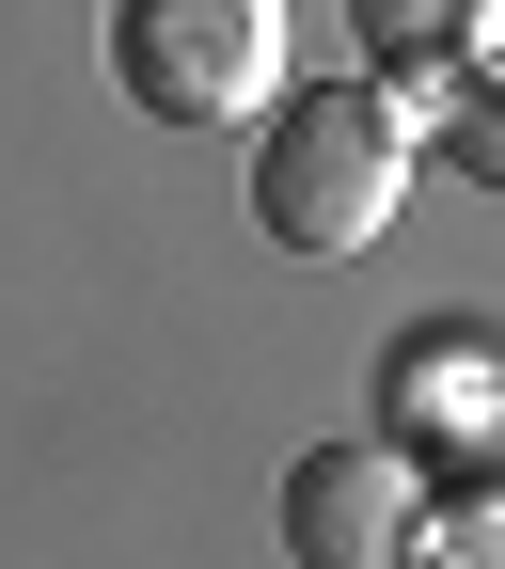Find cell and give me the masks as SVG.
<instances>
[{
	"mask_svg": "<svg viewBox=\"0 0 505 569\" xmlns=\"http://www.w3.org/2000/svg\"><path fill=\"white\" fill-rule=\"evenodd\" d=\"M395 190H411V127L380 80H316V96H269L253 142V222L284 253H364L395 238Z\"/></svg>",
	"mask_w": 505,
	"mask_h": 569,
	"instance_id": "obj_1",
	"label": "cell"
},
{
	"mask_svg": "<svg viewBox=\"0 0 505 569\" xmlns=\"http://www.w3.org/2000/svg\"><path fill=\"white\" fill-rule=\"evenodd\" d=\"M111 80L159 127H253L284 96V0H111Z\"/></svg>",
	"mask_w": 505,
	"mask_h": 569,
	"instance_id": "obj_2",
	"label": "cell"
},
{
	"mask_svg": "<svg viewBox=\"0 0 505 569\" xmlns=\"http://www.w3.org/2000/svg\"><path fill=\"white\" fill-rule=\"evenodd\" d=\"M284 553H301V569H411L426 553V507H411L395 443H316L301 475H284Z\"/></svg>",
	"mask_w": 505,
	"mask_h": 569,
	"instance_id": "obj_3",
	"label": "cell"
},
{
	"mask_svg": "<svg viewBox=\"0 0 505 569\" xmlns=\"http://www.w3.org/2000/svg\"><path fill=\"white\" fill-rule=\"evenodd\" d=\"M474 0H347V32H364V63H443Z\"/></svg>",
	"mask_w": 505,
	"mask_h": 569,
	"instance_id": "obj_4",
	"label": "cell"
},
{
	"mask_svg": "<svg viewBox=\"0 0 505 569\" xmlns=\"http://www.w3.org/2000/svg\"><path fill=\"white\" fill-rule=\"evenodd\" d=\"M458 159H474V190H505V96H474V127H458Z\"/></svg>",
	"mask_w": 505,
	"mask_h": 569,
	"instance_id": "obj_5",
	"label": "cell"
}]
</instances>
